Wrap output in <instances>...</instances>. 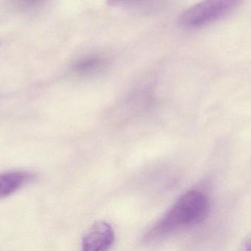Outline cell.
Here are the masks:
<instances>
[{"label":"cell","mask_w":251,"mask_h":251,"mask_svg":"<svg viewBox=\"0 0 251 251\" xmlns=\"http://www.w3.org/2000/svg\"><path fill=\"white\" fill-rule=\"evenodd\" d=\"M31 179L30 174L25 172H10L0 175V199L16 193Z\"/></svg>","instance_id":"obj_4"},{"label":"cell","mask_w":251,"mask_h":251,"mask_svg":"<svg viewBox=\"0 0 251 251\" xmlns=\"http://www.w3.org/2000/svg\"><path fill=\"white\" fill-rule=\"evenodd\" d=\"M113 228L106 222L94 224L82 239V249L85 251H104L110 249L114 242Z\"/></svg>","instance_id":"obj_3"},{"label":"cell","mask_w":251,"mask_h":251,"mask_svg":"<svg viewBox=\"0 0 251 251\" xmlns=\"http://www.w3.org/2000/svg\"><path fill=\"white\" fill-rule=\"evenodd\" d=\"M241 250L251 251V232L243 239L241 243Z\"/></svg>","instance_id":"obj_7"},{"label":"cell","mask_w":251,"mask_h":251,"mask_svg":"<svg viewBox=\"0 0 251 251\" xmlns=\"http://www.w3.org/2000/svg\"><path fill=\"white\" fill-rule=\"evenodd\" d=\"M102 61L99 57H90L79 60L75 65V70L77 72H90L101 66Z\"/></svg>","instance_id":"obj_5"},{"label":"cell","mask_w":251,"mask_h":251,"mask_svg":"<svg viewBox=\"0 0 251 251\" xmlns=\"http://www.w3.org/2000/svg\"><path fill=\"white\" fill-rule=\"evenodd\" d=\"M139 0H107L109 6H121L125 4H131Z\"/></svg>","instance_id":"obj_6"},{"label":"cell","mask_w":251,"mask_h":251,"mask_svg":"<svg viewBox=\"0 0 251 251\" xmlns=\"http://www.w3.org/2000/svg\"><path fill=\"white\" fill-rule=\"evenodd\" d=\"M244 0H203L184 12L180 18L183 26L197 28L214 23L226 16Z\"/></svg>","instance_id":"obj_2"},{"label":"cell","mask_w":251,"mask_h":251,"mask_svg":"<svg viewBox=\"0 0 251 251\" xmlns=\"http://www.w3.org/2000/svg\"><path fill=\"white\" fill-rule=\"evenodd\" d=\"M209 209L207 196L197 190L183 195L166 215L146 234V241L159 240L204 221Z\"/></svg>","instance_id":"obj_1"}]
</instances>
